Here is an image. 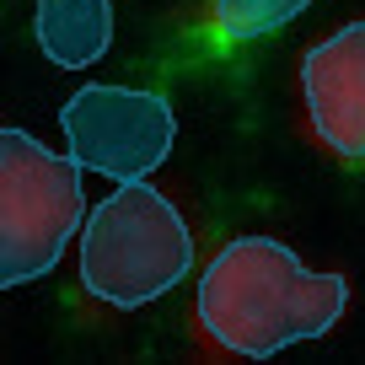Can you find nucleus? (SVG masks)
I'll use <instances>...</instances> for the list:
<instances>
[{"instance_id": "0eeeda50", "label": "nucleus", "mask_w": 365, "mask_h": 365, "mask_svg": "<svg viewBox=\"0 0 365 365\" xmlns=\"http://www.w3.org/2000/svg\"><path fill=\"white\" fill-rule=\"evenodd\" d=\"M312 0H215V33L226 43H247V38H263V33H279L285 22H296Z\"/></svg>"}, {"instance_id": "39448f33", "label": "nucleus", "mask_w": 365, "mask_h": 365, "mask_svg": "<svg viewBox=\"0 0 365 365\" xmlns=\"http://www.w3.org/2000/svg\"><path fill=\"white\" fill-rule=\"evenodd\" d=\"M301 103L317 145L339 161H365V22H349L301 54Z\"/></svg>"}, {"instance_id": "423d86ee", "label": "nucleus", "mask_w": 365, "mask_h": 365, "mask_svg": "<svg viewBox=\"0 0 365 365\" xmlns=\"http://www.w3.org/2000/svg\"><path fill=\"white\" fill-rule=\"evenodd\" d=\"M113 43V0H38V48L54 65H97Z\"/></svg>"}, {"instance_id": "7ed1b4c3", "label": "nucleus", "mask_w": 365, "mask_h": 365, "mask_svg": "<svg viewBox=\"0 0 365 365\" xmlns=\"http://www.w3.org/2000/svg\"><path fill=\"white\" fill-rule=\"evenodd\" d=\"M81 226H86L81 161L54 156L27 129H6L0 135V279L27 285L48 274Z\"/></svg>"}, {"instance_id": "20e7f679", "label": "nucleus", "mask_w": 365, "mask_h": 365, "mask_svg": "<svg viewBox=\"0 0 365 365\" xmlns=\"http://www.w3.org/2000/svg\"><path fill=\"white\" fill-rule=\"evenodd\" d=\"M59 129L81 172H103L113 182L150 178L178 140L172 108L135 86H81L59 113Z\"/></svg>"}, {"instance_id": "f257e3e1", "label": "nucleus", "mask_w": 365, "mask_h": 365, "mask_svg": "<svg viewBox=\"0 0 365 365\" xmlns=\"http://www.w3.org/2000/svg\"><path fill=\"white\" fill-rule=\"evenodd\" d=\"M349 307V279L317 274L274 237H237L199 279L194 322L205 349L269 360L301 339H322Z\"/></svg>"}, {"instance_id": "f03ea898", "label": "nucleus", "mask_w": 365, "mask_h": 365, "mask_svg": "<svg viewBox=\"0 0 365 365\" xmlns=\"http://www.w3.org/2000/svg\"><path fill=\"white\" fill-rule=\"evenodd\" d=\"M188 269H194V231L182 210L145 178L118 182L81 226V285L103 307H150Z\"/></svg>"}]
</instances>
